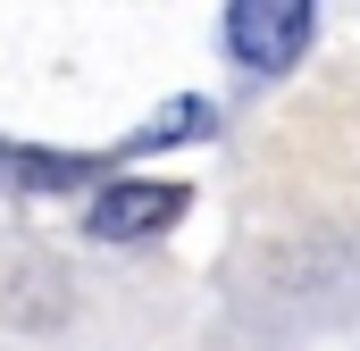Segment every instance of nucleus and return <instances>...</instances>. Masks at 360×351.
Returning <instances> with one entry per match:
<instances>
[{
    "mask_svg": "<svg viewBox=\"0 0 360 351\" xmlns=\"http://www.w3.org/2000/svg\"><path fill=\"white\" fill-rule=\"evenodd\" d=\"M310 0H226V51L252 67V76H285L310 42Z\"/></svg>",
    "mask_w": 360,
    "mask_h": 351,
    "instance_id": "obj_1",
    "label": "nucleus"
},
{
    "mask_svg": "<svg viewBox=\"0 0 360 351\" xmlns=\"http://www.w3.org/2000/svg\"><path fill=\"white\" fill-rule=\"evenodd\" d=\"M176 218H184V184H109L92 201L101 243H143V234H168Z\"/></svg>",
    "mask_w": 360,
    "mask_h": 351,
    "instance_id": "obj_2",
    "label": "nucleus"
},
{
    "mask_svg": "<svg viewBox=\"0 0 360 351\" xmlns=\"http://www.w3.org/2000/svg\"><path fill=\"white\" fill-rule=\"evenodd\" d=\"M184 134H210V100H176V117H160V126H143L126 151H160V143H184Z\"/></svg>",
    "mask_w": 360,
    "mask_h": 351,
    "instance_id": "obj_3",
    "label": "nucleus"
}]
</instances>
